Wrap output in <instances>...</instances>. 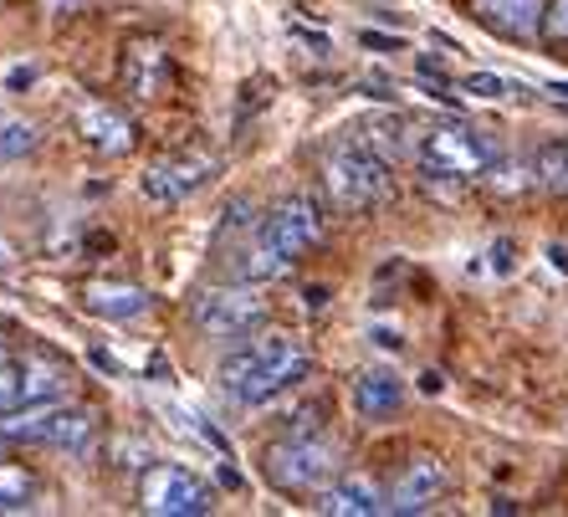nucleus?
<instances>
[{
  "instance_id": "obj_1",
  "label": "nucleus",
  "mask_w": 568,
  "mask_h": 517,
  "mask_svg": "<svg viewBox=\"0 0 568 517\" xmlns=\"http://www.w3.org/2000/svg\"><path fill=\"white\" fill-rule=\"evenodd\" d=\"M317 241H323V205L313 195H287L252 231L246 252H241V277H252V282L287 277L292 266H297V256L313 252Z\"/></svg>"
},
{
  "instance_id": "obj_2",
  "label": "nucleus",
  "mask_w": 568,
  "mask_h": 517,
  "mask_svg": "<svg viewBox=\"0 0 568 517\" xmlns=\"http://www.w3.org/2000/svg\"><path fill=\"white\" fill-rule=\"evenodd\" d=\"M307 374H313V358H307V348L292 333H262V338L241 344L221 364V389L236 395L241 405H266L282 389L303 385Z\"/></svg>"
},
{
  "instance_id": "obj_3",
  "label": "nucleus",
  "mask_w": 568,
  "mask_h": 517,
  "mask_svg": "<svg viewBox=\"0 0 568 517\" xmlns=\"http://www.w3.org/2000/svg\"><path fill=\"white\" fill-rule=\"evenodd\" d=\"M410 154L430 180H476V174H491L503 160L497 139L471 129V123H430V129H420Z\"/></svg>"
},
{
  "instance_id": "obj_4",
  "label": "nucleus",
  "mask_w": 568,
  "mask_h": 517,
  "mask_svg": "<svg viewBox=\"0 0 568 517\" xmlns=\"http://www.w3.org/2000/svg\"><path fill=\"white\" fill-rule=\"evenodd\" d=\"M384 185H389V164H384V154H374L369 139H338V144L328 149V160H323V190H328V200L344 215L369 211L374 200L384 195Z\"/></svg>"
},
{
  "instance_id": "obj_5",
  "label": "nucleus",
  "mask_w": 568,
  "mask_h": 517,
  "mask_svg": "<svg viewBox=\"0 0 568 517\" xmlns=\"http://www.w3.org/2000/svg\"><path fill=\"white\" fill-rule=\"evenodd\" d=\"M262 472H266V481L282 491H317V487H328L333 472H338V446H333L328 436L297 430V436L266 446Z\"/></svg>"
},
{
  "instance_id": "obj_6",
  "label": "nucleus",
  "mask_w": 568,
  "mask_h": 517,
  "mask_svg": "<svg viewBox=\"0 0 568 517\" xmlns=\"http://www.w3.org/2000/svg\"><path fill=\"white\" fill-rule=\"evenodd\" d=\"M139 503L159 517H205L215 513V491L190 466H149L139 481Z\"/></svg>"
},
{
  "instance_id": "obj_7",
  "label": "nucleus",
  "mask_w": 568,
  "mask_h": 517,
  "mask_svg": "<svg viewBox=\"0 0 568 517\" xmlns=\"http://www.w3.org/2000/svg\"><path fill=\"white\" fill-rule=\"evenodd\" d=\"M262 318H266V297L256 287H215L195 303V328L205 333L211 344L246 338Z\"/></svg>"
},
{
  "instance_id": "obj_8",
  "label": "nucleus",
  "mask_w": 568,
  "mask_h": 517,
  "mask_svg": "<svg viewBox=\"0 0 568 517\" xmlns=\"http://www.w3.org/2000/svg\"><path fill=\"white\" fill-rule=\"evenodd\" d=\"M211 174H215L211 154H174V160L149 164L139 190H144L154 205H180V200H190L200 185H211Z\"/></svg>"
},
{
  "instance_id": "obj_9",
  "label": "nucleus",
  "mask_w": 568,
  "mask_h": 517,
  "mask_svg": "<svg viewBox=\"0 0 568 517\" xmlns=\"http://www.w3.org/2000/svg\"><path fill=\"white\" fill-rule=\"evenodd\" d=\"M440 491H446V462L440 456H410L395 487H389V513H425V507H436Z\"/></svg>"
},
{
  "instance_id": "obj_10",
  "label": "nucleus",
  "mask_w": 568,
  "mask_h": 517,
  "mask_svg": "<svg viewBox=\"0 0 568 517\" xmlns=\"http://www.w3.org/2000/svg\"><path fill=\"white\" fill-rule=\"evenodd\" d=\"M542 11L548 0H471V16L481 27H491L507 41H528L542 31Z\"/></svg>"
},
{
  "instance_id": "obj_11",
  "label": "nucleus",
  "mask_w": 568,
  "mask_h": 517,
  "mask_svg": "<svg viewBox=\"0 0 568 517\" xmlns=\"http://www.w3.org/2000/svg\"><path fill=\"white\" fill-rule=\"evenodd\" d=\"M78 133L98 149V154H129V149L139 144V129L123 119L119 108H108V103H82Z\"/></svg>"
},
{
  "instance_id": "obj_12",
  "label": "nucleus",
  "mask_w": 568,
  "mask_h": 517,
  "mask_svg": "<svg viewBox=\"0 0 568 517\" xmlns=\"http://www.w3.org/2000/svg\"><path fill=\"white\" fill-rule=\"evenodd\" d=\"M317 513H328V517H374V513H389V491H379L369 477H338L333 487H323V497H317Z\"/></svg>"
},
{
  "instance_id": "obj_13",
  "label": "nucleus",
  "mask_w": 568,
  "mask_h": 517,
  "mask_svg": "<svg viewBox=\"0 0 568 517\" xmlns=\"http://www.w3.org/2000/svg\"><path fill=\"white\" fill-rule=\"evenodd\" d=\"M82 307L93 318H108V323H123V318H139L149 307V292L139 282H88L82 287Z\"/></svg>"
},
{
  "instance_id": "obj_14",
  "label": "nucleus",
  "mask_w": 568,
  "mask_h": 517,
  "mask_svg": "<svg viewBox=\"0 0 568 517\" xmlns=\"http://www.w3.org/2000/svg\"><path fill=\"white\" fill-rule=\"evenodd\" d=\"M405 405V379L395 369H364L354 379V410L364 420H389Z\"/></svg>"
},
{
  "instance_id": "obj_15",
  "label": "nucleus",
  "mask_w": 568,
  "mask_h": 517,
  "mask_svg": "<svg viewBox=\"0 0 568 517\" xmlns=\"http://www.w3.org/2000/svg\"><path fill=\"white\" fill-rule=\"evenodd\" d=\"M164 82H170L164 47H159V41H133L129 52H123V88H129L133 98H154Z\"/></svg>"
},
{
  "instance_id": "obj_16",
  "label": "nucleus",
  "mask_w": 568,
  "mask_h": 517,
  "mask_svg": "<svg viewBox=\"0 0 568 517\" xmlns=\"http://www.w3.org/2000/svg\"><path fill=\"white\" fill-rule=\"evenodd\" d=\"M62 405L57 399H37V405H16V410H0V440H47L52 436Z\"/></svg>"
},
{
  "instance_id": "obj_17",
  "label": "nucleus",
  "mask_w": 568,
  "mask_h": 517,
  "mask_svg": "<svg viewBox=\"0 0 568 517\" xmlns=\"http://www.w3.org/2000/svg\"><path fill=\"white\" fill-rule=\"evenodd\" d=\"M528 185L548 190V195H568V139L538 144V154L528 164Z\"/></svg>"
},
{
  "instance_id": "obj_18",
  "label": "nucleus",
  "mask_w": 568,
  "mask_h": 517,
  "mask_svg": "<svg viewBox=\"0 0 568 517\" xmlns=\"http://www.w3.org/2000/svg\"><path fill=\"white\" fill-rule=\"evenodd\" d=\"M93 436H98V415H93V410H78V405H72V410L62 405V415H57V425H52V436H47V446L82 456L88 446H93Z\"/></svg>"
},
{
  "instance_id": "obj_19",
  "label": "nucleus",
  "mask_w": 568,
  "mask_h": 517,
  "mask_svg": "<svg viewBox=\"0 0 568 517\" xmlns=\"http://www.w3.org/2000/svg\"><path fill=\"white\" fill-rule=\"evenodd\" d=\"M31 491H37V481H31L27 466H21V462H0V513H27Z\"/></svg>"
},
{
  "instance_id": "obj_20",
  "label": "nucleus",
  "mask_w": 568,
  "mask_h": 517,
  "mask_svg": "<svg viewBox=\"0 0 568 517\" xmlns=\"http://www.w3.org/2000/svg\"><path fill=\"white\" fill-rule=\"evenodd\" d=\"M37 123L27 119H11V113H0V160H21L27 149H37Z\"/></svg>"
},
{
  "instance_id": "obj_21",
  "label": "nucleus",
  "mask_w": 568,
  "mask_h": 517,
  "mask_svg": "<svg viewBox=\"0 0 568 517\" xmlns=\"http://www.w3.org/2000/svg\"><path fill=\"white\" fill-rule=\"evenodd\" d=\"M16 405H27V369L21 358L0 354V410H16Z\"/></svg>"
},
{
  "instance_id": "obj_22",
  "label": "nucleus",
  "mask_w": 568,
  "mask_h": 517,
  "mask_svg": "<svg viewBox=\"0 0 568 517\" xmlns=\"http://www.w3.org/2000/svg\"><path fill=\"white\" fill-rule=\"evenodd\" d=\"M462 93H471V98H507V93H513V82L497 78V72H471V78H462Z\"/></svg>"
},
{
  "instance_id": "obj_23",
  "label": "nucleus",
  "mask_w": 568,
  "mask_h": 517,
  "mask_svg": "<svg viewBox=\"0 0 568 517\" xmlns=\"http://www.w3.org/2000/svg\"><path fill=\"white\" fill-rule=\"evenodd\" d=\"M542 37L554 41V47H568V0H548V11H542Z\"/></svg>"
},
{
  "instance_id": "obj_24",
  "label": "nucleus",
  "mask_w": 568,
  "mask_h": 517,
  "mask_svg": "<svg viewBox=\"0 0 568 517\" xmlns=\"http://www.w3.org/2000/svg\"><path fill=\"white\" fill-rule=\"evenodd\" d=\"M358 41H364L369 52H405V41H399V37H384V31H364Z\"/></svg>"
},
{
  "instance_id": "obj_25",
  "label": "nucleus",
  "mask_w": 568,
  "mask_h": 517,
  "mask_svg": "<svg viewBox=\"0 0 568 517\" xmlns=\"http://www.w3.org/2000/svg\"><path fill=\"white\" fill-rule=\"evenodd\" d=\"M31 82H37V67H16L11 78H6V88H11V93H21V88H31Z\"/></svg>"
},
{
  "instance_id": "obj_26",
  "label": "nucleus",
  "mask_w": 568,
  "mask_h": 517,
  "mask_svg": "<svg viewBox=\"0 0 568 517\" xmlns=\"http://www.w3.org/2000/svg\"><path fill=\"white\" fill-rule=\"evenodd\" d=\"M491 266H497V272H513V241H497V246H491Z\"/></svg>"
},
{
  "instance_id": "obj_27",
  "label": "nucleus",
  "mask_w": 568,
  "mask_h": 517,
  "mask_svg": "<svg viewBox=\"0 0 568 517\" xmlns=\"http://www.w3.org/2000/svg\"><path fill=\"white\" fill-rule=\"evenodd\" d=\"M47 6H52L57 16H78V11H88L93 0H47Z\"/></svg>"
},
{
  "instance_id": "obj_28",
  "label": "nucleus",
  "mask_w": 568,
  "mask_h": 517,
  "mask_svg": "<svg viewBox=\"0 0 568 517\" xmlns=\"http://www.w3.org/2000/svg\"><path fill=\"white\" fill-rule=\"evenodd\" d=\"M548 262H554L558 272H568V246H548Z\"/></svg>"
},
{
  "instance_id": "obj_29",
  "label": "nucleus",
  "mask_w": 568,
  "mask_h": 517,
  "mask_svg": "<svg viewBox=\"0 0 568 517\" xmlns=\"http://www.w3.org/2000/svg\"><path fill=\"white\" fill-rule=\"evenodd\" d=\"M420 389H425V395H440V374H436V369L420 374Z\"/></svg>"
},
{
  "instance_id": "obj_30",
  "label": "nucleus",
  "mask_w": 568,
  "mask_h": 517,
  "mask_svg": "<svg viewBox=\"0 0 568 517\" xmlns=\"http://www.w3.org/2000/svg\"><path fill=\"white\" fill-rule=\"evenodd\" d=\"M93 364H98V369H108V374L119 369V358H108V354H103V348H93Z\"/></svg>"
},
{
  "instance_id": "obj_31",
  "label": "nucleus",
  "mask_w": 568,
  "mask_h": 517,
  "mask_svg": "<svg viewBox=\"0 0 568 517\" xmlns=\"http://www.w3.org/2000/svg\"><path fill=\"white\" fill-rule=\"evenodd\" d=\"M221 481H225V487H241V472H236L231 462H225V466H221Z\"/></svg>"
},
{
  "instance_id": "obj_32",
  "label": "nucleus",
  "mask_w": 568,
  "mask_h": 517,
  "mask_svg": "<svg viewBox=\"0 0 568 517\" xmlns=\"http://www.w3.org/2000/svg\"><path fill=\"white\" fill-rule=\"evenodd\" d=\"M548 93H558V98H568V82H554V88H548Z\"/></svg>"
}]
</instances>
